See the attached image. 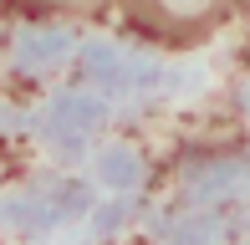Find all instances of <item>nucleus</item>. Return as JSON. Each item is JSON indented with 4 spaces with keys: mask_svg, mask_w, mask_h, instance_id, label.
Listing matches in <instances>:
<instances>
[{
    "mask_svg": "<svg viewBox=\"0 0 250 245\" xmlns=\"http://www.w3.org/2000/svg\"><path fill=\"white\" fill-rule=\"evenodd\" d=\"M123 26L153 46H199L240 10V0H112Z\"/></svg>",
    "mask_w": 250,
    "mask_h": 245,
    "instance_id": "obj_1",
    "label": "nucleus"
},
{
    "mask_svg": "<svg viewBox=\"0 0 250 245\" xmlns=\"http://www.w3.org/2000/svg\"><path fill=\"white\" fill-rule=\"evenodd\" d=\"M31 16H102L112 0H16Z\"/></svg>",
    "mask_w": 250,
    "mask_h": 245,
    "instance_id": "obj_2",
    "label": "nucleus"
}]
</instances>
